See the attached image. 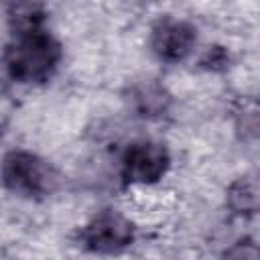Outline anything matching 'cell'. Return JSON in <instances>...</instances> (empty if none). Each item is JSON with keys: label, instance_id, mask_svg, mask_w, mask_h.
Returning a JSON list of instances; mask_svg holds the SVG:
<instances>
[{"label": "cell", "instance_id": "obj_1", "mask_svg": "<svg viewBox=\"0 0 260 260\" xmlns=\"http://www.w3.org/2000/svg\"><path fill=\"white\" fill-rule=\"evenodd\" d=\"M59 59V43L43 28H32L16 32V41L6 51V69L14 81L41 83L49 79Z\"/></svg>", "mask_w": 260, "mask_h": 260}, {"label": "cell", "instance_id": "obj_2", "mask_svg": "<svg viewBox=\"0 0 260 260\" xmlns=\"http://www.w3.org/2000/svg\"><path fill=\"white\" fill-rule=\"evenodd\" d=\"M4 185L24 195H45L53 189L55 177L51 169L28 152H10L4 158Z\"/></svg>", "mask_w": 260, "mask_h": 260}, {"label": "cell", "instance_id": "obj_3", "mask_svg": "<svg viewBox=\"0 0 260 260\" xmlns=\"http://www.w3.org/2000/svg\"><path fill=\"white\" fill-rule=\"evenodd\" d=\"M134 238L132 223L118 211H102L83 230L81 242L93 252H116L126 248Z\"/></svg>", "mask_w": 260, "mask_h": 260}, {"label": "cell", "instance_id": "obj_4", "mask_svg": "<svg viewBox=\"0 0 260 260\" xmlns=\"http://www.w3.org/2000/svg\"><path fill=\"white\" fill-rule=\"evenodd\" d=\"M124 177L130 183H154L169 169V152L156 142H134L124 152Z\"/></svg>", "mask_w": 260, "mask_h": 260}, {"label": "cell", "instance_id": "obj_5", "mask_svg": "<svg viewBox=\"0 0 260 260\" xmlns=\"http://www.w3.org/2000/svg\"><path fill=\"white\" fill-rule=\"evenodd\" d=\"M195 37H197L195 28L189 22L175 20V18H162L152 28L150 45H152V51L160 59L179 61L191 51Z\"/></svg>", "mask_w": 260, "mask_h": 260}, {"label": "cell", "instance_id": "obj_6", "mask_svg": "<svg viewBox=\"0 0 260 260\" xmlns=\"http://www.w3.org/2000/svg\"><path fill=\"white\" fill-rule=\"evenodd\" d=\"M230 205L244 213V211H254L260 207V187L252 185V183H238L232 193H230Z\"/></svg>", "mask_w": 260, "mask_h": 260}]
</instances>
